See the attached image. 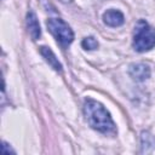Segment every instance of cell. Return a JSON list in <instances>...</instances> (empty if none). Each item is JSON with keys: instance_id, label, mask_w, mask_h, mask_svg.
Returning a JSON list of instances; mask_svg holds the SVG:
<instances>
[{"instance_id": "obj_1", "label": "cell", "mask_w": 155, "mask_h": 155, "mask_svg": "<svg viewBox=\"0 0 155 155\" xmlns=\"http://www.w3.org/2000/svg\"><path fill=\"white\" fill-rule=\"evenodd\" d=\"M84 113L90 126L104 134H114L116 132L115 124L109 111L97 101L86 98L84 103Z\"/></svg>"}, {"instance_id": "obj_2", "label": "cell", "mask_w": 155, "mask_h": 155, "mask_svg": "<svg viewBox=\"0 0 155 155\" xmlns=\"http://www.w3.org/2000/svg\"><path fill=\"white\" fill-rule=\"evenodd\" d=\"M155 46V29L144 19H139L134 25L133 48L137 52H145Z\"/></svg>"}, {"instance_id": "obj_3", "label": "cell", "mask_w": 155, "mask_h": 155, "mask_svg": "<svg viewBox=\"0 0 155 155\" xmlns=\"http://www.w3.org/2000/svg\"><path fill=\"white\" fill-rule=\"evenodd\" d=\"M46 25L50 33L54 36V39L62 45L67 46L74 40V33L71 28L61 18H50L46 22Z\"/></svg>"}, {"instance_id": "obj_4", "label": "cell", "mask_w": 155, "mask_h": 155, "mask_svg": "<svg viewBox=\"0 0 155 155\" xmlns=\"http://www.w3.org/2000/svg\"><path fill=\"white\" fill-rule=\"evenodd\" d=\"M130 75L136 81H144L150 76V67L145 63H134L130 67Z\"/></svg>"}, {"instance_id": "obj_5", "label": "cell", "mask_w": 155, "mask_h": 155, "mask_svg": "<svg viewBox=\"0 0 155 155\" xmlns=\"http://www.w3.org/2000/svg\"><path fill=\"white\" fill-rule=\"evenodd\" d=\"M103 22L109 25V27H120L124 24L125 22V17H124V13L119 10H114V8H110V10H107L104 13H103Z\"/></svg>"}, {"instance_id": "obj_6", "label": "cell", "mask_w": 155, "mask_h": 155, "mask_svg": "<svg viewBox=\"0 0 155 155\" xmlns=\"http://www.w3.org/2000/svg\"><path fill=\"white\" fill-rule=\"evenodd\" d=\"M27 28H28V33L33 40H38L40 38V35H41L40 24L36 18V15L33 11H29L27 13Z\"/></svg>"}, {"instance_id": "obj_7", "label": "cell", "mask_w": 155, "mask_h": 155, "mask_svg": "<svg viewBox=\"0 0 155 155\" xmlns=\"http://www.w3.org/2000/svg\"><path fill=\"white\" fill-rule=\"evenodd\" d=\"M40 53H41V56L45 58V61H46L56 71H62V64L58 62L57 57L54 56V53L52 52V50H51L50 47L41 46V47H40Z\"/></svg>"}, {"instance_id": "obj_8", "label": "cell", "mask_w": 155, "mask_h": 155, "mask_svg": "<svg viewBox=\"0 0 155 155\" xmlns=\"http://www.w3.org/2000/svg\"><path fill=\"white\" fill-rule=\"evenodd\" d=\"M81 46H82L85 50L92 51V50H96V48L98 47V41H97L93 36H87V38H85V39L81 41Z\"/></svg>"}, {"instance_id": "obj_9", "label": "cell", "mask_w": 155, "mask_h": 155, "mask_svg": "<svg viewBox=\"0 0 155 155\" xmlns=\"http://www.w3.org/2000/svg\"><path fill=\"white\" fill-rule=\"evenodd\" d=\"M2 153L4 154H10V153L15 154V150L11 149V148H7V143L6 142H2Z\"/></svg>"}, {"instance_id": "obj_10", "label": "cell", "mask_w": 155, "mask_h": 155, "mask_svg": "<svg viewBox=\"0 0 155 155\" xmlns=\"http://www.w3.org/2000/svg\"><path fill=\"white\" fill-rule=\"evenodd\" d=\"M61 1H63V2H69V1H71V0H61Z\"/></svg>"}]
</instances>
